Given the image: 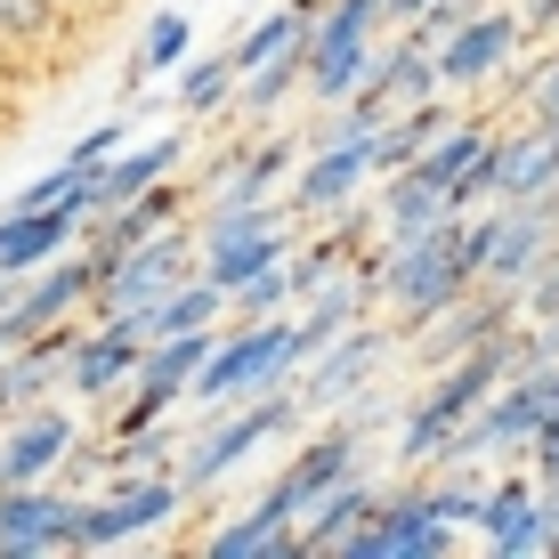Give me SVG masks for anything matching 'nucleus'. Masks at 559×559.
Wrapping results in <instances>:
<instances>
[{
	"instance_id": "obj_1",
	"label": "nucleus",
	"mask_w": 559,
	"mask_h": 559,
	"mask_svg": "<svg viewBox=\"0 0 559 559\" xmlns=\"http://www.w3.org/2000/svg\"><path fill=\"white\" fill-rule=\"evenodd\" d=\"M365 276L381 284V300L397 308V317L414 324V333H430L447 308H462L478 293V252H471V211H454V219H438L430 236H406V243H381V252L357 260Z\"/></svg>"
},
{
	"instance_id": "obj_2",
	"label": "nucleus",
	"mask_w": 559,
	"mask_h": 559,
	"mask_svg": "<svg viewBox=\"0 0 559 559\" xmlns=\"http://www.w3.org/2000/svg\"><path fill=\"white\" fill-rule=\"evenodd\" d=\"M503 381H511V333H495L487 349H471V357L438 365L430 397H414L406 430H397V462H447V438H454L478 406H487Z\"/></svg>"
},
{
	"instance_id": "obj_3",
	"label": "nucleus",
	"mask_w": 559,
	"mask_h": 559,
	"mask_svg": "<svg viewBox=\"0 0 559 559\" xmlns=\"http://www.w3.org/2000/svg\"><path fill=\"white\" fill-rule=\"evenodd\" d=\"M284 381H300V365H293V317H267V324L227 317L219 324V349H211L203 373H195V406L203 414H227V406H243V397H260V390H284Z\"/></svg>"
},
{
	"instance_id": "obj_4",
	"label": "nucleus",
	"mask_w": 559,
	"mask_h": 559,
	"mask_svg": "<svg viewBox=\"0 0 559 559\" xmlns=\"http://www.w3.org/2000/svg\"><path fill=\"white\" fill-rule=\"evenodd\" d=\"M381 25H390V0H333L308 16V98L349 106L381 66Z\"/></svg>"
},
{
	"instance_id": "obj_5",
	"label": "nucleus",
	"mask_w": 559,
	"mask_h": 559,
	"mask_svg": "<svg viewBox=\"0 0 559 559\" xmlns=\"http://www.w3.org/2000/svg\"><path fill=\"white\" fill-rule=\"evenodd\" d=\"M203 227L187 236V227H163V236H146V243H130L122 260L98 276V300H90V317H106V324H139L154 300H170L179 284H195L203 276Z\"/></svg>"
},
{
	"instance_id": "obj_6",
	"label": "nucleus",
	"mask_w": 559,
	"mask_h": 559,
	"mask_svg": "<svg viewBox=\"0 0 559 559\" xmlns=\"http://www.w3.org/2000/svg\"><path fill=\"white\" fill-rule=\"evenodd\" d=\"M300 406H308V397H300V381H293V397H284V390H260V397H243V406L211 414V430L179 454V487H187V495L219 487V478H227V471H243V454H260L267 438H276L284 421L300 414Z\"/></svg>"
},
{
	"instance_id": "obj_7",
	"label": "nucleus",
	"mask_w": 559,
	"mask_h": 559,
	"mask_svg": "<svg viewBox=\"0 0 559 559\" xmlns=\"http://www.w3.org/2000/svg\"><path fill=\"white\" fill-rule=\"evenodd\" d=\"M179 503H187L179 471H130V487L90 495V503L73 511V544L66 551H114V544H130V535H146V527H170Z\"/></svg>"
},
{
	"instance_id": "obj_8",
	"label": "nucleus",
	"mask_w": 559,
	"mask_h": 559,
	"mask_svg": "<svg viewBox=\"0 0 559 559\" xmlns=\"http://www.w3.org/2000/svg\"><path fill=\"white\" fill-rule=\"evenodd\" d=\"M179 163H187V139H179V130H170V139L122 146V154H114L106 170H90V179L73 187V219H82V236H90V227H98V219H114V211H130L139 195H154V187H163V179H170V170H179Z\"/></svg>"
},
{
	"instance_id": "obj_9",
	"label": "nucleus",
	"mask_w": 559,
	"mask_h": 559,
	"mask_svg": "<svg viewBox=\"0 0 559 559\" xmlns=\"http://www.w3.org/2000/svg\"><path fill=\"white\" fill-rule=\"evenodd\" d=\"M544 421H551V390H544V373L503 381V390H495L487 406H478V414L447 438V462H471V454H519V447H535V438H544Z\"/></svg>"
},
{
	"instance_id": "obj_10",
	"label": "nucleus",
	"mask_w": 559,
	"mask_h": 559,
	"mask_svg": "<svg viewBox=\"0 0 559 559\" xmlns=\"http://www.w3.org/2000/svg\"><path fill=\"white\" fill-rule=\"evenodd\" d=\"M98 276H106V260L90 252V243L73 260H49L41 276H25V284H16V300H9V341H33V333L73 324L90 300H98Z\"/></svg>"
},
{
	"instance_id": "obj_11",
	"label": "nucleus",
	"mask_w": 559,
	"mask_h": 559,
	"mask_svg": "<svg viewBox=\"0 0 559 559\" xmlns=\"http://www.w3.org/2000/svg\"><path fill=\"white\" fill-rule=\"evenodd\" d=\"M373 139H381V130L308 146V163L293 170V195H284V203H293V227H300V219H333L341 203H357L365 179H381V170H373Z\"/></svg>"
},
{
	"instance_id": "obj_12",
	"label": "nucleus",
	"mask_w": 559,
	"mask_h": 559,
	"mask_svg": "<svg viewBox=\"0 0 559 559\" xmlns=\"http://www.w3.org/2000/svg\"><path fill=\"white\" fill-rule=\"evenodd\" d=\"M519 41H527V16L487 0L471 25H454L447 41H438V82H447V90H487L495 73H511Z\"/></svg>"
},
{
	"instance_id": "obj_13",
	"label": "nucleus",
	"mask_w": 559,
	"mask_h": 559,
	"mask_svg": "<svg viewBox=\"0 0 559 559\" xmlns=\"http://www.w3.org/2000/svg\"><path fill=\"white\" fill-rule=\"evenodd\" d=\"M447 551H454V527L430 511V487L381 503V519H365L341 544V559H447Z\"/></svg>"
},
{
	"instance_id": "obj_14",
	"label": "nucleus",
	"mask_w": 559,
	"mask_h": 559,
	"mask_svg": "<svg viewBox=\"0 0 559 559\" xmlns=\"http://www.w3.org/2000/svg\"><path fill=\"white\" fill-rule=\"evenodd\" d=\"M73 495H57L49 478L41 487H0V559H49L73 544Z\"/></svg>"
},
{
	"instance_id": "obj_15",
	"label": "nucleus",
	"mask_w": 559,
	"mask_h": 559,
	"mask_svg": "<svg viewBox=\"0 0 559 559\" xmlns=\"http://www.w3.org/2000/svg\"><path fill=\"white\" fill-rule=\"evenodd\" d=\"M139 357L146 341L130 333V324H90V333H73V357H66V390L90 397V406H106V397H130V381H139Z\"/></svg>"
},
{
	"instance_id": "obj_16",
	"label": "nucleus",
	"mask_w": 559,
	"mask_h": 559,
	"mask_svg": "<svg viewBox=\"0 0 559 559\" xmlns=\"http://www.w3.org/2000/svg\"><path fill=\"white\" fill-rule=\"evenodd\" d=\"M487 551L495 559H544L559 551V527H551V511H544V487L535 478H503V487H487Z\"/></svg>"
},
{
	"instance_id": "obj_17",
	"label": "nucleus",
	"mask_w": 559,
	"mask_h": 559,
	"mask_svg": "<svg viewBox=\"0 0 559 559\" xmlns=\"http://www.w3.org/2000/svg\"><path fill=\"white\" fill-rule=\"evenodd\" d=\"M349 471H357V430L341 421V430L308 438V447H300L293 462H284V471H276V487H267L260 503H276L284 519H308V503H317V495H333Z\"/></svg>"
},
{
	"instance_id": "obj_18",
	"label": "nucleus",
	"mask_w": 559,
	"mask_h": 559,
	"mask_svg": "<svg viewBox=\"0 0 559 559\" xmlns=\"http://www.w3.org/2000/svg\"><path fill=\"white\" fill-rule=\"evenodd\" d=\"M73 414L66 406H33L9 421V438H0V487H41V478L57 471V462L73 454Z\"/></svg>"
},
{
	"instance_id": "obj_19",
	"label": "nucleus",
	"mask_w": 559,
	"mask_h": 559,
	"mask_svg": "<svg viewBox=\"0 0 559 559\" xmlns=\"http://www.w3.org/2000/svg\"><path fill=\"white\" fill-rule=\"evenodd\" d=\"M381 349H390V333H381L373 317H365V324H349V333H341L333 349H324V357H317V365H308V373H300V397H308V406H317V414L349 406V397L365 390V373H373V365H381Z\"/></svg>"
},
{
	"instance_id": "obj_20",
	"label": "nucleus",
	"mask_w": 559,
	"mask_h": 559,
	"mask_svg": "<svg viewBox=\"0 0 559 559\" xmlns=\"http://www.w3.org/2000/svg\"><path fill=\"white\" fill-rule=\"evenodd\" d=\"M73 236H82L73 203H49V211H0V276H9V284L41 276L49 260H66Z\"/></svg>"
},
{
	"instance_id": "obj_21",
	"label": "nucleus",
	"mask_w": 559,
	"mask_h": 559,
	"mask_svg": "<svg viewBox=\"0 0 559 559\" xmlns=\"http://www.w3.org/2000/svg\"><path fill=\"white\" fill-rule=\"evenodd\" d=\"M66 357H73V324L16 341V349L0 357V421H16V414H33V406H41V397H49V381H66Z\"/></svg>"
},
{
	"instance_id": "obj_22",
	"label": "nucleus",
	"mask_w": 559,
	"mask_h": 559,
	"mask_svg": "<svg viewBox=\"0 0 559 559\" xmlns=\"http://www.w3.org/2000/svg\"><path fill=\"white\" fill-rule=\"evenodd\" d=\"M559 187V122L527 114V130H503V179H495V203H535Z\"/></svg>"
},
{
	"instance_id": "obj_23",
	"label": "nucleus",
	"mask_w": 559,
	"mask_h": 559,
	"mask_svg": "<svg viewBox=\"0 0 559 559\" xmlns=\"http://www.w3.org/2000/svg\"><path fill=\"white\" fill-rule=\"evenodd\" d=\"M438 219H454V187L430 179V170H397L390 195H381V243H406V236H430Z\"/></svg>"
},
{
	"instance_id": "obj_24",
	"label": "nucleus",
	"mask_w": 559,
	"mask_h": 559,
	"mask_svg": "<svg viewBox=\"0 0 559 559\" xmlns=\"http://www.w3.org/2000/svg\"><path fill=\"white\" fill-rule=\"evenodd\" d=\"M365 519H381V495H373V487H365V478L349 471L333 495H317V503H308V519H300V559L341 551V544H349V535L365 527Z\"/></svg>"
},
{
	"instance_id": "obj_25",
	"label": "nucleus",
	"mask_w": 559,
	"mask_h": 559,
	"mask_svg": "<svg viewBox=\"0 0 559 559\" xmlns=\"http://www.w3.org/2000/svg\"><path fill=\"white\" fill-rule=\"evenodd\" d=\"M447 122H454V114L438 106V98H414V106H397L390 122H381V139H373V170H381V179L414 170L421 154H430L438 139H447Z\"/></svg>"
},
{
	"instance_id": "obj_26",
	"label": "nucleus",
	"mask_w": 559,
	"mask_h": 559,
	"mask_svg": "<svg viewBox=\"0 0 559 559\" xmlns=\"http://www.w3.org/2000/svg\"><path fill=\"white\" fill-rule=\"evenodd\" d=\"M276 260H293V227H260V236H227V243H203V276L219 293H243L252 276H267Z\"/></svg>"
},
{
	"instance_id": "obj_27",
	"label": "nucleus",
	"mask_w": 559,
	"mask_h": 559,
	"mask_svg": "<svg viewBox=\"0 0 559 559\" xmlns=\"http://www.w3.org/2000/svg\"><path fill=\"white\" fill-rule=\"evenodd\" d=\"M219 317H227V293L211 276H195V284H179L170 300H154L130 333H139V341H170V333H203V324H219Z\"/></svg>"
},
{
	"instance_id": "obj_28",
	"label": "nucleus",
	"mask_w": 559,
	"mask_h": 559,
	"mask_svg": "<svg viewBox=\"0 0 559 559\" xmlns=\"http://www.w3.org/2000/svg\"><path fill=\"white\" fill-rule=\"evenodd\" d=\"M373 82H381V90H390V98H397V106H414V98H438V90H447V82H438V49H430V41H421V33H397V41H390V49H381V66H373Z\"/></svg>"
},
{
	"instance_id": "obj_29",
	"label": "nucleus",
	"mask_w": 559,
	"mask_h": 559,
	"mask_svg": "<svg viewBox=\"0 0 559 559\" xmlns=\"http://www.w3.org/2000/svg\"><path fill=\"white\" fill-rule=\"evenodd\" d=\"M293 170V139H267L252 154H236L227 146V163H219V203H267V187Z\"/></svg>"
},
{
	"instance_id": "obj_30",
	"label": "nucleus",
	"mask_w": 559,
	"mask_h": 559,
	"mask_svg": "<svg viewBox=\"0 0 559 559\" xmlns=\"http://www.w3.org/2000/svg\"><path fill=\"white\" fill-rule=\"evenodd\" d=\"M293 90H308V33H300V41H293V49H276V57H267V66H260V73H243V90H236V106H243V114H252V122H267V114H276L284 98H293Z\"/></svg>"
},
{
	"instance_id": "obj_31",
	"label": "nucleus",
	"mask_w": 559,
	"mask_h": 559,
	"mask_svg": "<svg viewBox=\"0 0 559 559\" xmlns=\"http://www.w3.org/2000/svg\"><path fill=\"white\" fill-rule=\"evenodd\" d=\"M57 25H66V0H0V57L49 49Z\"/></svg>"
},
{
	"instance_id": "obj_32",
	"label": "nucleus",
	"mask_w": 559,
	"mask_h": 559,
	"mask_svg": "<svg viewBox=\"0 0 559 559\" xmlns=\"http://www.w3.org/2000/svg\"><path fill=\"white\" fill-rule=\"evenodd\" d=\"M236 90H243V66H236V57H227V49L179 73V106H187V114H219L227 98H236Z\"/></svg>"
},
{
	"instance_id": "obj_33",
	"label": "nucleus",
	"mask_w": 559,
	"mask_h": 559,
	"mask_svg": "<svg viewBox=\"0 0 559 559\" xmlns=\"http://www.w3.org/2000/svg\"><path fill=\"white\" fill-rule=\"evenodd\" d=\"M495 139H503V130H487V122H447V139H438L430 154H421V170H430V179H462V170H471L478 163V154H487Z\"/></svg>"
},
{
	"instance_id": "obj_34",
	"label": "nucleus",
	"mask_w": 559,
	"mask_h": 559,
	"mask_svg": "<svg viewBox=\"0 0 559 559\" xmlns=\"http://www.w3.org/2000/svg\"><path fill=\"white\" fill-rule=\"evenodd\" d=\"M179 57H187V16H179V9H163V16L146 25V41H139V57H130V73H122V82L139 90L146 73H170Z\"/></svg>"
},
{
	"instance_id": "obj_35",
	"label": "nucleus",
	"mask_w": 559,
	"mask_h": 559,
	"mask_svg": "<svg viewBox=\"0 0 559 559\" xmlns=\"http://www.w3.org/2000/svg\"><path fill=\"white\" fill-rule=\"evenodd\" d=\"M284 308H300L293 300V260H276L267 276L243 284V293H227V317H243V324H267V317H284Z\"/></svg>"
},
{
	"instance_id": "obj_36",
	"label": "nucleus",
	"mask_w": 559,
	"mask_h": 559,
	"mask_svg": "<svg viewBox=\"0 0 559 559\" xmlns=\"http://www.w3.org/2000/svg\"><path fill=\"white\" fill-rule=\"evenodd\" d=\"M430 511L447 519V527H478V519H487V487H471V478H447V487H430Z\"/></svg>"
},
{
	"instance_id": "obj_37",
	"label": "nucleus",
	"mask_w": 559,
	"mask_h": 559,
	"mask_svg": "<svg viewBox=\"0 0 559 559\" xmlns=\"http://www.w3.org/2000/svg\"><path fill=\"white\" fill-rule=\"evenodd\" d=\"M90 170H73V163H57V170H41L33 187H16L9 195V211H49V203H73V187H82Z\"/></svg>"
},
{
	"instance_id": "obj_38",
	"label": "nucleus",
	"mask_w": 559,
	"mask_h": 559,
	"mask_svg": "<svg viewBox=\"0 0 559 559\" xmlns=\"http://www.w3.org/2000/svg\"><path fill=\"white\" fill-rule=\"evenodd\" d=\"M122 139H130L122 122H98V130H82V139H73V154H66V163H73V170H106L114 154H122Z\"/></svg>"
},
{
	"instance_id": "obj_39",
	"label": "nucleus",
	"mask_w": 559,
	"mask_h": 559,
	"mask_svg": "<svg viewBox=\"0 0 559 559\" xmlns=\"http://www.w3.org/2000/svg\"><path fill=\"white\" fill-rule=\"evenodd\" d=\"M527 98V114H544V122H559V41L544 49V66H535V82L519 90Z\"/></svg>"
},
{
	"instance_id": "obj_40",
	"label": "nucleus",
	"mask_w": 559,
	"mask_h": 559,
	"mask_svg": "<svg viewBox=\"0 0 559 559\" xmlns=\"http://www.w3.org/2000/svg\"><path fill=\"white\" fill-rule=\"evenodd\" d=\"M535 487H559V421H544V438H535Z\"/></svg>"
},
{
	"instance_id": "obj_41",
	"label": "nucleus",
	"mask_w": 559,
	"mask_h": 559,
	"mask_svg": "<svg viewBox=\"0 0 559 559\" xmlns=\"http://www.w3.org/2000/svg\"><path fill=\"white\" fill-rule=\"evenodd\" d=\"M527 33H544V41H551V33H559V0H527Z\"/></svg>"
},
{
	"instance_id": "obj_42",
	"label": "nucleus",
	"mask_w": 559,
	"mask_h": 559,
	"mask_svg": "<svg viewBox=\"0 0 559 559\" xmlns=\"http://www.w3.org/2000/svg\"><path fill=\"white\" fill-rule=\"evenodd\" d=\"M430 9H438V0H390V25H421Z\"/></svg>"
},
{
	"instance_id": "obj_43",
	"label": "nucleus",
	"mask_w": 559,
	"mask_h": 559,
	"mask_svg": "<svg viewBox=\"0 0 559 559\" xmlns=\"http://www.w3.org/2000/svg\"><path fill=\"white\" fill-rule=\"evenodd\" d=\"M293 9H300V16H317V9H333V0H293Z\"/></svg>"
}]
</instances>
